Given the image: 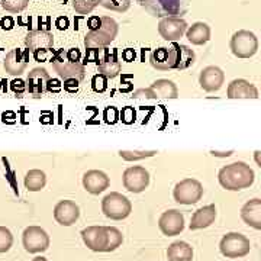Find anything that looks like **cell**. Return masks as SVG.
I'll list each match as a JSON object with an SVG mask.
<instances>
[{
    "instance_id": "6da1fadb",
    "label": "cell",
    "mask_w": 261,
    "mask_h": 261,
    "mask_svg": "<svg viewBox=\"0 0 261 261\" xmlns=\"http://www.w3.org/2000/svg\"><path fill=\"white\" fill-rule=\"evenodd\" d=\"M51 64L61 80L74 79L82 82L86 75V65L82 61V53L79 48L57 49L51 58Z\"/></svg>"
},
{
    "instance_id": "7a4b0ae2",
    "label": "cell",
    "mask_w": 261,
    "mask_h": 261,
    "mask_svg": "<svg viewBox=\"0 0 261 261\" xmlns=\"http://www.w3.org/2000/svg\"><path fill=\"white\" fill-rule=\"evenodd\" d=\"M255 180V173L247 163L244 161H235L232 164H228L219 170L218 173V181L229 192H238L243 189H248L252 186Z\"/></svg>"
},
{
    "instance_id": "3957f363",
    "label": "cell",
    "mask_w": 261,
    "mask_h": 261,
    "mask_svg": "<svg viewBox=\"0 0 261 261\" xmlns=\"http://www.w3.org/2000/svg\"><path fill=\"white\" fill-rule=\"evenodd\" d=\"M89 61H94L99 73L106 79H115L118 77L122 70V64L118 57V49H109L108 47L99 48V49H87L86 53V65Z\"/></svg>"
},
{
    "instance_id": "277c9868",
    "label": "cell",
    "mask_w": 261,
    "mask_h": 261,
    "mask_svg": "<svg viewBox=\"0 0 261 261\" xmlns=\"http://www.w3.org/2000/svg\"><path fill=\"white\" fill-rule=\"evenodd\" d=\"M118 31H119V27L115 19L102 16L99 25L86 34L84 47L86 49H99V48L109 47L118 35Z\"/></svg>"
},
{
    "instance_id": "5b68a950",
    "label": "cell",
    "mask_w": 261,
    "mask_h": 261,
    "mask_svg": "<svg viewBox=\"0 0 261 261\" xmlns=\"http://www.w3.org/2000/svg\"><path fill=\"white\" fill-rule=\"evenodd\" d=\"M102 212L106 218L112 221H122L126 219L132 212V203L126 196L112 192L103 197Z\"/></svg>"
},
{
    "instance_id": "8992f818",
    "label": "cell",
    "mask_w": 261,
    "mask_h": 261,
    "mask_svg": "<svg viewBox=\"0 0 261 261\" xmlns=\"http://www.w3.org/2000/svg\"><path fill=\"white\" fill-rule=\"evenodd\" d=\"M219 251L226 258H241L251 251V243L243 233L228 232L219 243Z\"/></svg>"
},
{
    "instance_id": "52a82bcc",
    "label": "cell",
    "mask_w": 261,
    "mask_h": 261,
    "mask_svg": "<svg viewBox=\"0 0 261 261\" xmlns=\"http://www.w3.org/2000/svg\"><path fill=\"white\" fill-rule=\"evenodd\" d=\"M229 47L237 58H251L258 51V39L251 31L241 29L232 35Z\"/></svg>"
},
{
    "instance_id": "ba28073f",
    "label": "cell",
    "mask_w": 261,
    "mask_h": 261,
    "mask_svg": "<svg viewBox=\"0 0 261 261\" xmlns=\"http://www.w3.org/2000/svg\"><path fill=\"white\" fill-rule=\"evenodd\" d=\"M173 197L180 205H195L203 197V186L196 178H185L174 186Z\"/></svg>"
},
{
    "instance_id": "9c48e42d",
    "label": "cell",
    "mask_w": 261,
    "mask_h": 261,
    "mask_svg": "<svg viewBox=\"0 0 261 261\" xmlns=\"http://www.w3.org/2000/svg\"><path fill=\"white\" fill-rule=\"evenodd\" d=\"M22 244L29 254L44 252L49 248V235L44 228L32 225V226L25 228V231L22 233Z\"/></svg>"
},
{
    "instance_id": "30bf717a",
    "label": "cell",
    "mask_w": 261,
    "mask_h": 261,
    "mask_svg": "<svg viewBox=\"0 0 261 261\" xmlns=\"http://www.w3.org/2000/svg\"><path fill=\"white\" fill-rule=\"evenodd\" d=\"M123 187L130 193H142L149 186V173L141 166L128 167L122 174Z\"/></svg>"
},
{
    "instance_id": "8fae6325",
    "label": "cell",
    "mask_w": 261,
    "mask_h": 261,
    "mask_svg": "<svg viewBox=\"0 0 261 261\" xmlns=\"http://www.w3.org/2000/svg\"><path fill=\"white\" fill-rule=\"evenodd\" d=\"M154 16L170 18L180 15L183 10V0H138Z\"/></svg>"
},
{
    "instance_id": "7c38bea8",
    "label": "cell",
    "mask_w": 261,
    "mask_h": 261,
    "mask_svg": "<svg viewBox=\"0 0 261 261\" xmlns=\"http://www.w3.org/2000/svg\"><path fill=\"white\" fill-rule=\"evenodd\" d=\"M187 22L178 16L163 18L159 23V34L168 42H177L186 34Z\"/></svg>"
},
{
    "instance_id": "4fadbf2b",
    "label": "cell",
    "mask_w": 261,
    "mask_h": 261,
    "mask_svg": "<svg viewBox=\"0 0 261 261\" xmlns=\"http://www.w3.org/2000/svg\"><path fill=\"white\" fill-rule=\"evenodd\" d=\"M49 79L51 77L48 74V71L42 67H37V68L31 70L28 73L27 80H25L27 94H29L32 99L42 97L44 94L47 93V84Z\"/></svg>"
},
{
    "instance_id": "5bb4252c",
    "label": "cell",
    "mask_w": 261,
    "mask_h": 261,
    "mask_svg": "<svg viewBox=\"0 0 261 261\" xmlns=\"http://www.w3.org/2000/svg\"><path fill=\"white\" fill-rule=\"evenodd\" d=\"M159 228L166 237L180 235L185 229V216L177 209H170L163 212L159 219Z\"/></svg>"
},
{
    "instance_id": "9a60e30c",
    "label": "cell",
    "mask_w": 261,
    "mask_h": 261,
    "mask_svg": "<svg viewBox=\"0 0 261 261\" xmlns=\"http://www.w3.org/2000/svg\"><path fill=\"white\" fill-rule=\"evenodd\" d=\"M224 83L225 73L216 65H207L199 74V84L207 93L218 92L224 86Z\"/></svg>"
},
{
    "instance_id": "2e32d148",
    "label": "cell",
    "mask_w": 261,
    "mask_h": 261,
    "mask_svg": "<svg viewBox=\"0 0 261 261\" xmlns=\"http://www.w3.org/2000/svg\"><path fill=\"white\" fill-rule=\"evenodd\" d=\"M25 45L32 53H39V51L48 53L54 45V35L49 31H44V29L29 31L25 37Z\"/></svg>"
},
{
    "instance_id": "e0dca14e",
    "label": "cell",
    "mask_w": 261,
    "mask_h": 261,
    "mask_svg": "<svg viewBox=\"0 0 261 261\" xmlns=\"http://www.w3.org/2000/svg\"><path fill=\"white\" fill-rule=\"evenodd\" d=\"M80 218V207L73 200H60L54 207V219L63 226H71Z\"/></svg>"
},
{
    "instance_id": "ac0fdd59",
    "label": "cell",
    "mask_w": 261,
    "mask_h": 261,
    "mask_svg": "<svg viewBox=\"0 0 261 261\" xmlns=\"http://www.w3.org/2000/svg\"><path fill=\"white\" fill-rule=\"evenodd\" d=\"M111 185L108 174L102 170H89L83 176L84 190L90 195H100Z\"/></svg>"
},
{
    "instance_id": "d6986e66",
    "label": "cell",
    "mask_w": 261,
    "mask_h": 261,
    "mask_svg": "<svg viewBox=\"0 0 261 261\" xmlns=\"http://www.w3.org/2000/svg\"><path fill=\"white\" fill-rule=\"evenodd\" d=\"M27 65H28V51H22L19 48L9 51L3 61L5 71L15 77L23 74V71L27 70Z\"/></svg>"
},
{
    "instance_id": "ffe728a7",
    "label": "cell",
    "mask_w": 261,
    "mask_h": 261,
    "mask_svg": "<svg viewBox=\"0 0 261 261\" xmlns=\"http://www.w3.org/2000/svg\"><path fill=\"white\" fill-rule=\"evenodd\" d=\"M84 245L94 252H105L106 247V228L105 226H87L82 231Z\"/></svg>"
},
{
    "instance_id": "44dd1931",
    "label": "cell",
    "mask_w": 261,
    "mask_h": 261,
    "mask_svg": "<svg viewBox=\"0 0 261 261\" xmlns=\"http://www.w3.org/2000/svg\"><path fill=\"white\" fill-rule=\"evenodd\" d=\"M170 48L171 53V63H173V70H185L195 63L196 56L195 51L190 49L187 45H181L178 42H173Z\"/></svg>"
},
{
    "instance_id": "7402d4cb",
    "label": "cell",
    "mask_w": 261,
    "mask_h": 261,
    "mask_svg": "<svg viewBox=\"0 0 261 261\" xmlns=\"http://www.w3.org/2000/svg\"><path fill=\"white\" fill-rule=\"evenodd\" d=\"M228 99H258V90L245 79H235L228 84Z\"/></svg>"
},
{
    "instance_id": "603a6c76",
    "label": "cell",
    "mask_w": 261,
    "mask_h": 261,
    "mask_svg": "<svg viewBox=\"0 0 261 261\" xmlns=\"http://www.w3.org/2000/svg\"><path fill=\"white\" fill-rule=\"evenodd\" d=\"M241 219L248 226L260 231L261 229V199L255 197L248 200L241 209Z\"/></svg>"
},
{
    "instance_id": "cb8c5ba5",
    "label": "cell",
    "mask_w": 261,
    "mask_h": 261,
    "mask_svg": "<svg viewBox=\"0 0 261 261\" xmlns=\"http://www.w3.org/2000/svg\"><path fill=\"white\" fill-rule=\"evenodd\" d=\"M216 219V207L215 205H207L197 209L190 221V231H197V229H203L214 224Z\"/></svg>"
},
{
    "instance_id": "d4e9b609",
    "label": "cell",
    "mask_w": 261,
    "mask_h": 261,
    "mask_svg": "<svg viewBox=\"0 0 261 261\" xmlns=\"http://www.w3.org/2000/svg\"><path fill=\"white\" fill-rule=\"evenodd\" d=\"M186 38L193 45H205L211 39V27L205 22H196L187 28Z\"/></svg>"
},
{
    "instance_id": "484cf974",
    "label": "cell",
    "mask_w": 261,
    "mask_h": 261,
    "mask_svg": "<svg viewBox=\"0 0 261 261\" xmlns=\"http://www.w3.org/2000/svg\"><path fill=\"white\" fill-rule=\"evenodd\" d=\"M149 63H151V65L155 70H160V71L173 70L170 48L160 47L157 49H154V51H151V54H149Z\"/></svg>"
},
{
    "instance_id": "4316f807",
    "label": "cell",
    "mask_w": 261,
    "mask_h": 261,
    "mask_svg": "<svg viewBox=\"0 0 261 261\" xmlns=\"http://www.w3.org/2000/svg\"><path fill=\"white\" fill-rule=\"evenodd\" d=\"M149 89L155 93L157 97L161 99H177L178 89L174 82L167 79H159L149 86Z\"/></svg>"
},
{
    "instance_id": "83f0119b",
    "label": "cell",
    "mask_w": 261,
    "mask_h": 261,
    "mask_svg": "<svg viewBox=\"0 0 261 261\" xmlns=\"http://www.w3.org/2000/svg\"><path fill=\"white\" fill-rule=\"evenodd\" d=\"M168 261H192L193 248L185 241H176L167 248Z\"/></svg>"
},
{
    "instance_id": "f1b7e54d",
    "label": "cell",
    "mask_w": 261,
    "mask_h": 261,
    "mask_svg": "<svg viewBox=\"0 0 261 261\" xmlns=\"http://www.w3.org/2000/svg\"><path fill=\"white\" fill-rule=\"evenodd\" d=\"M23 183H25V187L28 189L29 192H39L47 185V174L42 170H38V168L29 170L27 176H25Z\"/></svg>"
},
{
    "instance_id": "f546056e",
    "label": "cell",
    "mask_w": 261,
    "mask_h": 261,
    "mask_svg": "<svg viewBox=\"0 0 261 261\" xmlns=\"http://www.w3.org/2000/svg\"><path fill=\"white\" fill-rule=\"evenodd\" d=\"M106 228V247L105 252H112L118 250L123 243V235L115 226H105Z\"/></svg>"
},
{
    "instance_id": "4dcf8cb0",
    "label": "cell",
    "mask_w": 261,
    "mask_h": 261,
    "mask_svg": "<svg viewBox=\"0 0 261 261\" xmlns=\"http://www.w3.org/2000/svg\"><path fill=\"white\" fill-rule=\"evenodd\" d=\"M119 155L125 161H140V160L157 155V151L155 149H151V151H119Z\"/></svg>"
},
{
    "instance_id": "1f68e13d",
    "label": "cell",
    "mask_w": 261,
    "mask_h": 261,
    "mask_svg": "<svg viewBox=\"0 0 261 261\" xmlns=\"http://www.w3.org/2000/svg\"><path fill=\"white\" fill-rule=\"evenodd\" d=\"M130 2L132 0H99V5L103 6L105 9L113 10V12H126L129 9ZM138 2V0H137Z\"/></svg>"
},
{
    "instance_id": "d6a6232c",
    "label": "cell",
    "mask_w": 261,
    "mask_h": 261,
    "mask_svg": "<svg viewBox=\"0 0 261 261\" xmlns=\"http://www.w3.org/2000/svg\"><path fill=\"white\" fill-rule=\"evenodd\" d=\"M71 3L79 15H89L99 5V0H71Z\"/></svg>"
},
{
    "instance_id": "836d02e7",
    "label": "cell",
    "mask_w": 261,
    "mask_h": 261,
    "mask_svg": "<svg viewBox=\"0 0 261 261\" xmlns=\"http://www.w3.org/2000/svg\"><path fill=\"white\" fill-rule=\"evenodd\" d=\"M29 0H0L2 8L9 13H19L27 9Z\"/></svg>"
},
{
    "instance_id": "e575fe53",
    "label": "cell",
    "mask_w": 261,
    "mask_h": 261,
    "mask_svg": "<svg viewBox=\"0 0 261 261\" xmlns=\"http://www.w3.org/2000/svg\"><path fill=\"white\" fill-rule=\"evenodd\" d=\"M13 245V233L10 232L9 228L0 226V254L8 252Z\"/></svg>"
},
{
    "instance_id": "d590c367",
    "label": "cell",
    "mask_w": 261,
    "mask_h": 261,
    "mask_svg": "<svg viewBox=\"0 0 261 261\" xmlns=\"http://www.w3.org/2000/svg\"><path fill=\"white\" fill-rule=\"evenodd\" d=\"M108 80L109 79H106L100 73L93 75V79H92V89H93V92H96V93H105L108 90Z\"/></svg>"
},
{
    "instance_id": "8d00e7d4",
    "label": "cell",
    "mask_w": 261,
    "mask_h": 261,
    "mask_svg": "<svg viewBox=\"0 0 261 261\" xmlns=\"http://www.w3.org/2000/svg\"><path fill=\"white\" fill-rule=\"evenodd\" d=\"M10 89L12 92L16 94V97H23V94H27V84L23 80L16 79L10 83Z\"/></svg>"
},
{
    "instance_id": "74e56055",
    "label": "cell",
    "mask_w": 261,
    "mask_h": 261,
    "mask_svg": "<svg viewBox=\"0 0 261 261\" xmlns=\"http://www.w3.org/2000/svg\"><path fill=\"white\" fill-rule=\"evenodd\" d=\"M118 115H119L118 109H116L115 106H109V108H106V109H105V112H103V119H105L106 123H111V125H113V123H116V122H118Z\"/></svg>"
},
{
    "instance_id": "f35d334b",
    "label": "cell",
    "mask_w": 261,
    "mask_h": 261,
    "mask_svg": "<svg viewBox=\"0 0 261 261\" xmlns=\"http://www.w3.org/2000/svg\"><path fill=\"white\" fill-rule=\"evenodd\" d=\"M121 118L123 123L130 125L132 122L135 121V112H134V109H132L130 106H126V108L121 112Z\"/></svg>"
},
{
    "instance_id": "ab89813d",
    "label": "cell",
    "mask_w": 261,
    "mask_h": 261,
    "mask_svg": "<svg viewBox=\"0 0 261 261\" xmlns=\"http://www.w3.org/2000/svg\"><path fill=\"white\" fill-rule=\"evenodd\" d=\"M64 84H61L63 86V89H64L65 92H68V93H77V90H79V83L80 82H77L74 79H68V80H63Z\"/></svg>"
},
{
    "instance_id": "60d3db41",
    "label": "cell",
    "mask_w": 261,
    "mask_h": 261,
    "mask_svg": "<svg viewBox=\"0 0 261 261\" xmlns=\"http://www.w3.org/2000/svg\"><path fill=\"white\" fill-rule=\"evenodd\" d=\"M63 90V86L58 79H49L47 84V92L49 93H60Z\"/></svg>"
},
{
    "instance_id": "b9f144b4",
    "label": "cell",
    "mask_w": 261,
    "mask_h": 261,
    "mask_svg": "<svg viewBox=\"0 0 261 261\" xmlns=\"http://www.w3.org/2000/svg\"><path fill=\"white\" fill-rule=\"evenodd\" d=\"M132 97H147V99H157L155 93L151 90V89H140L137 92H134V96Z\"/></svg>"
},
{
    "instance_id": "7bdbcfd3",
    "label": "cell",
    "mask_w": 261,
    "mask_h": 261,
    "mask_svg": "<svg viewBox=\"0 0 261 261\" xmlns=\"http://www.w3.org/2000/svg\"><path fill=\"white\" fill-rule=\"evenodd\" d=\"M2 28H3V29L6 28L8 31H9V29H12V28H13V20H12L10 18L3 19V20H2Z\"/></svg>"
},
{
    "instance_id": "ee69618b",
    "label": "cell",
    "mask_w": 261,
    "mask_h": 261,
    "mask_svg": "<svg viewBox=\"0 0 261 261\" xmlns=\"http://www.w3.org/2000/svg\"><path fill=\"white\" fill-rule=\"evenodd\" d=\"M123 58H125V60H126L128 63H130V61H132V60L135 58V53H134V51H130V48H128V49H126V51L123 53Z\"/></svg>"
},
{
    "instance_id": "f6af8a7d",
    "label": "cell",
    "mask_w": 261,
    "mask_h": 261,
    "mask_svg": "<svg viewBox=\"0 0 261 261\" xmlns=\"http://www.w3.org/2000/svg\"><path fill=\"white\" fill-rule=\"evenodd\" d=\"M32 261H48L47 258H44V257H37V258H34Z\"/></svg>"
}]
</instances>
